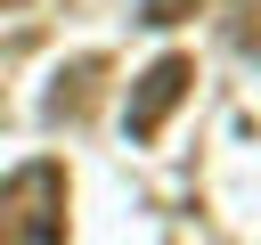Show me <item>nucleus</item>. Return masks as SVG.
<instances>
[{
	"instance_id": "f257e3e1",
	"label": "nucleus",
	"mask_w": 261,
	"mask_h": 245,
	"mask_svg": "<svg viewBox=\"0 0 261 245\" xmlns=\"http://www.w3.org/2000/svg\"><path fill=\"white\" fill-rule=\"evenodd\" d=\"M65 204H73V180L57 155H33L0 180V245H65Z\"/></svg>"
},
{
	"instance_id": "f03ea898",
	"label": "nucleus",
	"mask_w": 261,
	"mask_h": 245,
	"mask_svg": "<svg viewBox=\"0 0 261 245\" xmlns=\"http://www.w3.org/2000/svg\"><path fill=\"white\" fill-rule=\"evenodd\" d=\"M188 90H196V57H188V49H163V57H155V65H147V74L130 82L122 131H130L139 147H147V139H163V122H171V106H179Z\"/></svg>"
},
{
	"instance_id": "7ed1b4c3",
	"label": "nucleus",
	"mask_w": 261,
	"mask_h": 245,
	"mask_svg": "<svg viewBox=\"0 0 261 245\" xmlns=\"http://www.w3.org/2000/svg\"><path fill=\"white\" fill-rule=\"evenodd\" d=\"M98 82H106V57H73L57 82H49V98H41V114L49 122H82L90 106H98Z\"/></svg>"
},
{
	"instance_id": "20e7f679",
	"label": "nucleus",
	"mask_w": 261,
	"mask_h": 245,
	"mask_svg": "<svg viewBox=\"0 0 261 245\" xmlns=\"http://www.w3.org/2000/svg\"><path fill=\"white\" fill-rule=\"evenodd\" d=\"M220 24L237 49H261V0H220Z\"/></svg>"
},
{
	"instance_id": "39448f33",
	"label": "nucleus",
	"mask_w": 261,
	"mask_h": 245,
	"mask_svg": "<svg viewBox=\"0 0 261 245\" xmlns=\"http://www.w3.org/2000/svg\"><path fill=\"white\" fill-rule=\"evenodd\" d=\"M188 16H196V0H139V24H155V33H171Z\"/></svg>"
},
{
	"instance_id": "423d86ee",
	"label": "nucleus",
	"mask_w": 261,
	"mask_h": 245,
	"mask_svg": "<svg viewBox=\"0 0 261 245\" xmlns=\"http://www.w3.org/2000/svg\"><path fill=\"white\" fill-rule=\"evenodd\" d=\"M0 8H24V0H0Z\"/></svg>"
}]
</instances>
